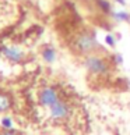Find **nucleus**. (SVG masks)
I'll return each mask as SVG.
<instances>
[{"mask_svg": "<svg viewBox=\"0 0 130 135\" xmlns=\"http://www.w3.org/2000/svg\"><path fill=\"white\" fill-rule=\"evenodd\" d=\"M70 113H71V107L70 104L64 100H57L53 106L49 107V114H51L52 120H56V121H62V120H66Z\"/></svg>", "mask_w": 130, "mask_h": 135, "instance_id": "20e7f679", "label": "nucleus"}, {"mask_svg": "<svg viewBox=\"0 0 130 135\" xmlns=\"http://www.w3.org/2000/svg\"><path fill=\"white\" fill-rule=\"evenodd\" d=\"M129 22H130V20H129Z\"/></svg>", "mask_w": 130, "mask_h": 135, "instance_id": "2eb2a0df", "label": "nucleus"}, {"mask_svg": "<svg viewBox=\"0 0 130 135\" xmlns=\"http://www.w3.org/2000/svg\"><path fill=\"white\" fill-rule=\"evenodd\" d=\"M97 6L104 14H112V4L108 0H97Z\"/></svg>", "mask_w": 130, "mask_h": 135, "instance_id": "1a4fd4ad", "label": "nucleus"}, {"mask_svg": "<svg viewBox=\"0 0 130 135\" xmlns=\"http://www.w3.org/2000/svg\"><path fill=\"white\" fill-rule=\"evenodd\" d=\"M2 127L4 129H13V120L10 117H3L2 118Z\"/></svg>", "mask_w": 130, "mask_h": 135, "instance_id": "9b49d317", "label": "nucleus"}, {"mask_svg": "<svg viewBox=\"0 0 130 135\" xmlns=\"http://www.w3.org/2000/svg\"><path fill=\"white\" fill-rule=\"evenodd\" d=\"M115 2H116L119 6H122V7H124L126 6V0H115Z\"/></svg>", "mask_w": 130, "mask_h": 135, "instance_id": "ddd939ff", "label": "nucleus"}, {"mask_svg": "<svg viewBox=\"0 0 130 135\" xmlns=\"http://www.w3.org/2000/svg\"><path fill=\"white\" fill-rule=\"evenodd\" d=\"M112 61H113V64L115 66H120V64H123V56L120 53H116V54H113L112 56Z\"/></svg>", "mask_w": 130, "mask_h": 135, "instance_id": "f8f14e48", "label": "nucleus"}, {"mask_svg": "<svg viewBox=\"0 0 130 135\" xmlns=\"http://www.w3.org/2000/svg\"><path fill=\"white\" fill-rule=\"evenodd\" d=\"M84 67L87 68L88 73L94 74V75H106V74L111 71V64H109L108 59L101 57L95 53L86 56Z\"/></svg>", "mask_w": 130, "mask_h": 135, "instance_id": "f257e3e1", "label": "nucleus"}, {"mask_svg": "<svg viewBox=\"0 0 130 135\" xmlns=\"http://www.w3.org/2000/svg\"><path fill=\"white\" fill-rule=\"evenodd\" d=\"M2 135H16V134H14L11 129H6V132H3Z\"/></svg>", "mask_w": 130, "mask_h": 135, "instance_id": "4468645a", "label": "nucleus"}, {"mask_svg": "<svg viewBox=\"0 0 130 135\" xmlns=\"http://www.w3.org/2000/svg\"><path fill=\"white\" fill-rule=\"evenodd\" d=\"M105 43L108 45L109 47H115L116 46V43H118V41H116V38H115V35H112V33H108V35H105Z\"/></svg>", "mask_w": 130, "mask_h": 135, "instance_id": "9d476101", "label": "nucleus"}, {"mask_svg": "<svg viewBox=\"0 0 130 135\" xmlns=\"http://www.w3.org/2000/svg\"><path fill=\"white\" fill-rule=\"evenodd\" d=\"M38 100H39V104H41L42 107L49 109L51 106H53L57 100H60V96H59V92H57L56 88L45 86L38 93Z\"/></svg>", "mask_w": 130, "mask_h": 135, "instance_id": "7ed1b4c3", "label": "nucleus"}, {"mask_svg": "<svg viewBox=\"0 0 130 135\" xmlns=\"http://www.w3.org/2000/svg\"><path fill=\"white\" fill-rule=\"evenodd\" d=\"M10 107H11V100H10L8 95L0 92V113L7 112Z\"/></svg>", "mask_w": 130, "mask_h": 135, "instance_id": "6e6552de", "label": "nucleus"}, {"mask_svg": "<svg viewBox=\"0 0 130 135\" xmlns=\"http://www.w3.org/2000/svg\"><path fill=\"white\" fill-rule=\"evenodd\" d=\"M74 46H76V49L81 54L88 56V54H92L99 47V43H98V39L95 36V33L86 31V32H81L76 38Z\"/></svg>", "mask_w": 130, "mask_h": 135, "instance_id": "f03ea898", "label": "nucleus"}, {"mask_svg": "<svg viewBox=\"0 0 130 135\" xmlns=\"http://www.w3.org/2000/svg\"><path fill=\"white\" fill-rule=\"evenodd\" d=\"M41 56L43 59V61L46 63H53L56 60V50L52 46H45L41 52Z\"/></svg>", "mask_w": 130, "mask_h": 135, "instance_id": "423d86ee", "label": "nucleus"}, {"mask_svg": "<svg viewBox=\"0 0 130 135\" xmlns=\"http://www.w3.org/2000/svg\"><path fill=\"white\" fill-rule=\"evenodd\" d=\"M3 56L6 57L7 60H10L11 63H20L21 60H24V52L17 46H6L2 49Z\"/></svg>", "mask_w": 130, "mask_h": 135, "instance_id": "39448f33", "label": "nucleus"}, {"mask_svg": "<svg viewBox=\"0 0 130 135\" xmlns=\"http://www.w3.org/2000/svg\"><path fill=\"white\" fill-rule=\"evenodd\" d=\"M111 16L113 18V21H116V22H129V20H130V14L127 11H124V10L112 11Z\"/></svg>", "mask_w": 130, "mask_h": 135, "instance_id": "0eeeda50", "label": "nucleus"}]
</instances>
